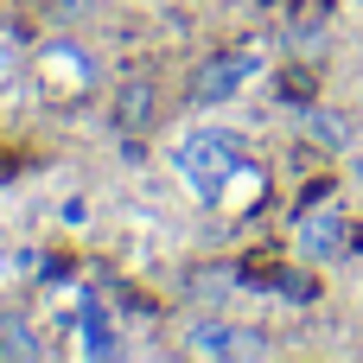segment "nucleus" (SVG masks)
<instances>
[{"mask_svg":"<svg viewBox=\"0 0 363 363\" xmlns=\"http://www.w3.org/2000/svg\"><path fill=\"white\" fill-rule=\"evenodd\" d=\"M172 172H179V185H185L191 198L217 204L223 185H230V172H236V134H223V128H198V134H185L179 153H172Z\"/></svg>","mask_w":363,"mask_h":363,"instance_id":"f257e3e1","label":"nucleus"},{"mask_svg":"<svg viewBox=\"0 0 363 363\" xmlns=\"http://www.w3.org/2000/svg\"><path fill=\"white\" fill-rule=\"evenodd\" d=\"M249 77H262V51H255V45H236V51H217V57L191 77V96L211 108V102L242 96V89H249Z\"/></svg>","mask_w":363,"mask_h":363,"instance_id":"f03ea898","label":"nucleus"},{"mask_svg":"<svg viewBox=\"0 0 363 363\" xmlns=\"http://www.w3.org/2000/svg\"><path fill=\"white\" fill-rule=\"evenodd\" d=\"M191 357H217V363H255L268 357V345L255 338V332H242V325H223V319H204V325H191Z\"/></svg>","mask_w":363,"mask_h":363,"instance_id":"7ed1b4c3","label":"nucleus"},{"mask_svg":"<svg viewBox=\"0 0 363 363\" xmlns=\"http://www.w3.org/2000/svg\"><path fill=\"white\" fill-rule=\"evenodd\" d=\"M294 242H300L306 262H338L351 249V223H345V211H300Z\"/></svg>","mask_w":363,"mask_h":363,"instance_id":"20e7f679","label":"nucleus"},{"mask_svg":"<svg viewBox=\"0 0 363 363\" xmlns=\"http://www.w3.org/2000/svg\"><path fill=\"white\" fill-rule=\"evenodd\" d=\"M153 102H160L153 77H128L121 96H115V128H121V134H140V128L153 121Z\"/></svg>","mask_w":363,"mask_h":363,"instance_id":"39448f33","label":"nucleus"},{"mask_svg":"<svg viewBox=\"0 0 363 363\" xmlns=\"http://www.w3.org/2000/svg\"><path fill=\"white\" fill-rule=\"evenodd\" d=\"M262 191H268V172L262 166H242L236 160V172H230V185H223V211H249V204H262Z\"/></svg>","mask_w":363,"mask_h":363,"instance_id":"423d86ee","label":"nucleus"},{"mask_svg":"<svg viewBox=\"0 0 363 363\" xmlns=\"http://www.w3.org/2000/svg\"><path fill=\"white\" fill-rule=\"evenodd\" d=\"M115 351V319L96 306V300H83V338H77V357H108Z\"/></svg>","mask_w":363,"mask_h":363,"instance_id":"0eeeda50","label":"nucleus"},{"mask_svg":"<svg viewBox=\"0 0 363 363\" xmlns=\"http://www.w3.org/2000/svg\"><path fill=\"white\" fill-rule=\"evenodd\" d=\"M300 128H306L319 147H332V153H345V147H351V121H345V115H332V108H306V115H300Z\"/></svg>","mask_w":363,"mask_h":363,"instance_id":"6e6552de","label":"nucleus"},{"mask_svg":"<svg viewBox=\"0 0 363 363\" xmlns=\"http://www.w3.org/2000/svg\"><path fill=\"white\" fill-rule=\"evenodd\" d=\"M45 83H57V89H83V83H89V64H83L77 51L51 45V51H45Z\"/></svg>","mask_w":363,"mask_h":363,"instance_id":"1a4fd4ad","label":"nucleus"},{"mask_svg":"<svg viewBox=\"0 0 363 363\" xmlns=\"http://www.w3.org/2000/svg\"><path fill=\"white\" fill-rule=\"evenodd\" d=\"M0 351L6 357H38V338H32V325L19 313H0Z\"/></svg>","mask_w":363,"mask_h":363,"instance_id":"9d476101","label":"nucleus"},{"mask_svg":"<svg viewBox=\"0 0 363 363\" xmlns=\"http://www.w3.org/2000/svg\"><path fill=\"white\" fill-rule=\"evenodd\" d=\"M357 172H363V166H357Z\"/></svg>","mask_w":363,"mask_h":363,"instance_id":"9b49d317","label":"nucleus"}]
</instances>
